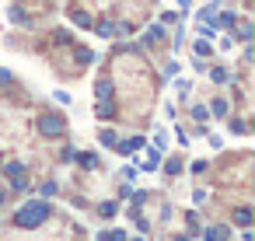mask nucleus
Returning a JSON list of instances; mask_svg holds the SVG:
<instances>
[{
	"instance_id": "nucleus-1",
	"label": "nucleus",
	"mask_w": 255,
	"mask_h": 241,
	"mask_svg": "<svg viewBox=\"0 0 255 241\" xmlns=\"http://www.w3.org/2000/svg\"><path fill=\"white\" fill-rule=\"evenodd\" d=\"M46 217H49V206H46V203H28V206L14 217V224H18V227H39Z\"/></svg>"
},
{
	"instance_id": "nucleus-2",
	"label": "nucleus",
	"mask_w": 255,
	"mask_h": 241,
	"mask_svg": "<svg viewBox=\"0 0 255 241\" xmlns=\"http://www.w3.org/2000/svg\"><path fill=\"white\" fill-rule=\"evenodd\" d=\"M39 129H42L46 136H60V133H63V119H60V116H42V119H39Z\"/></svg>"
},
{
	"instance_id": "nucleus-3",
	"label": "nucleus",
	"mask_w": 255,
	"mask_h": 241,
	"mask_svg": "<svg viewBox=\"0 0 255 241\" xmlns=\"http://www.w3.org/2000/svg\"><path fill=\"white\" fill-rule=\"evenodd\" d=\"M98 241H126V234L123 231H105V234H98Z\"/></svg>"
},
{
	"instance_id": "nucleus-4",
	"label": "nucleus",
	"mask_w": 255,
	"mask_h": 241,
	"mask_svg": "<svg viewBox=\"0 0 255 241\" xmlns=\"http://www.w3.org/2000/svg\"><path fill=\"white\" fill-rule=\"evenodd\" d=\"M81 164H84V168H95L98 157H95V154H81Z\"/></svg>"
},
{
	"instance_id": "nucleus-5",
	"label": "nucleus",
	"mask_w": 255,
	"mask_h": 241,
	"mask_svg": "<svg viewBox=\"0 0 255 241\" xmlns=\"http://www.w3.org/2000/svg\"><path fill=\"white\" fill-rule=\"evenodd\" d=\"M74 21H77V25H91V18H88L84 11H74Z\"/></svg>"
},
{
	"instance_id": "nucleus-6",
	"label": "nucleus",
	"mask_w": 255,
	"mask_h": 241,
	"mask_svg": "<svg viewBox=\"0 0 255 241\" xmlns=\"http://www.w3.org/2000/svg\"><path fill=\"white\" fill-rule=\"evenodd\" d=\"M77 60H81V63H91V60H95V53H88V49H77Z\"/></svg>"
},
{
	"instance_id": "nucleus-7",
	"label": "nucleus",
	"mask_w": 255,
	"mask_h": 241,
	"mask_svg": "<svg viewBox=\"0 0 255 241\" xmlns=\"http://www.w3.org/2000/svg\"><path fill=\"white\" fill-rule=\"evenodd\" d=\"M98 95H102V98H109V95H112V88H109V81H102V84H98Z\"/></svg>"
}]
</instances>
